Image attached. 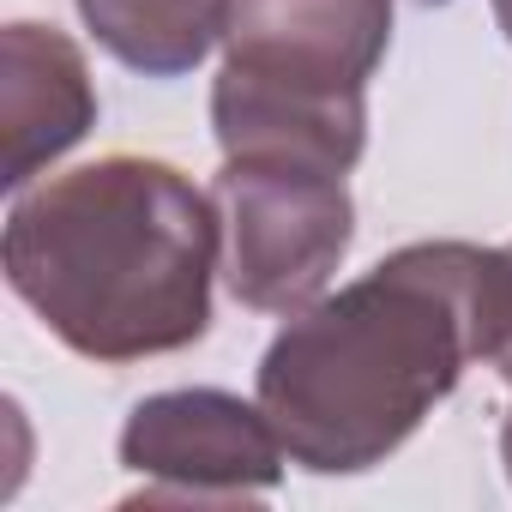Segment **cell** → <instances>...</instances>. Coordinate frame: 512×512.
I'll use <instances>...</instances> for the list:
<instances>
[{
    "label": "cell",
    "mask_w": 512,
    "mask_h": 512,
    "mask_svg": "<svg viewBox=\"0 0 512 512\" xmlns=\"http://www.w3.org/2000/svg\"><path fill=\"white\" fill-rule=\"evenodd\" d=\"M488 7H494V25H500L506 43H512V0H488Z\"/></svg>",
    "instance_id": "obj_10"
},
{
    "label": "cell",
    "mask_w": 512,
    "mask_h": 512,
    "mask_svg": "<svg viewBox=\"0 0 512 512\" xmlns=\"http://www.w3.org/2000/svg\"><path fill=\"white\" fill-rule=\"evenodd\" d=\"M85 31L145 79L193 73L223 37V0H73Z\"/></svg>",
    "instance_id": "obj_7"
},
{
    "label": "cell",
    "mask_w": 512,
    "mask_h": 512,
    "mask_svg": "<svg viewBox=\"0 0 512 512\" xmlns=\"http://www.w3.org/2000/svg\"><path fill=\"white\" fill-rule=\"evenodd\" d=\"M211 199L223 211V284L253 314L314 308L350 260L356 199L344 175L223 157Z\"/></svg>",
    "instance_id": "obj_3"
},
{
    "label": "cell",
    "mask_w": 512,
    "mask_h": 512,
    "mask_svg": "<svg viewBox=\"0 0 512 512\" xmlns=\"http://www.w3.org/2000/svg\"><path fill=\"white\" fill-rule=\"evenodd\" d=\"M500 464H506V476H512V410H506V422H500Z\"/></svg>",
    "instance_id": "obj_9"
},
{
    "label": "cell",
    "mask_w": 512,
    "mask_h": 512,
    "mask_svg": "<svg viewBox=\"0 0 512 512\" xmlns=\"http://www.w3.org/2000/svg\"><path fill=\"white\" fill-rule=\"evenodd\" d=\"M284 440L260 398H235L223 386L151 392L127 410L121 464L145 482L133 500H193L235 506L266 500L284 482Z\"/></svg>",
    "instance_id": "obj_5"
},
{
    "label": "cell",
    "mask_w": 512,
    "mask_h": 512,
    "mask_svg": "<svg viewBox=\"0 0 512 512\" xmlns=\"http://www.w3.org/2000/svg\"><path fill=\"white\" fill-rule=\"evenodd\" d=\"M97 85L85 49L37 19L0 31V133H7V175L0 187L25 193L49 163H61L97 127Z\"/></svg>",
    "instance_id": "obj_6"
},
{
    "label": "cell",
    "mask_w": 512,
    "mask_h": 512,
    "mask_svg": "<svg viewBox=\"0 0 512 512\" xmlns=\"http://www.w3.org/2000/svg\"><path fill=\"white\" fill-rule=\"evenodd\" d=\"M488 368L512 386V241H506V320H500V344H494V362Z\"/></svg>",
    "instance_id": "obj_8"
},
{
    "label": "cell",
    "mask_w": 512,
    "mask_h": 512,
    "mask_svg": "<svg viewBox=\"0 0 512 512\" xmlns=\"http://www.w3.org/2000/svg\"><path fill=\"white\" fill-rule=\"evenodd\" d=\"M392 0H223V91L284 109H368Z\"/></svg>",
    "instance_id": "obj_4"
},
{
    "label": "cell",
    "mask_w": 512,
    "mask_h": 512,
    "mask_svg": "<svg viewBox=\"0 0 512 512\" xmlns=\"http://www.w3.org/2000/svg\"><path fill=\"white\" fill-rule=\"evenodd\" d=\"M500 320L506 247L410 241L290 314L260 356L253 398L290 464L308 476H362L452 398L470 362H494Z\"/></svg>",
    "instance_id": "obj_1"
},
{
    "label": "cell",
    "mask_w": 512,
    "mask_h": 512,
    "mask_svg": "<svg viewBox=\"0 0 512 512\" xmlns=\"http://www.w3.org/2000/svg\"><path fill=\"white\" fill-rule=\"evenodd\" d=\"M223 211L163 157L109 151L13 193L0 260L13 296L85 362L121 368L211 332Z\"/></svg>",
    "instance_id": "obj_2"
}]
</instances>
